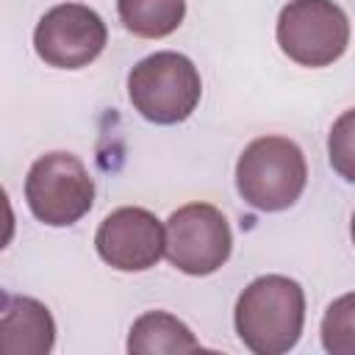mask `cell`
Here are the masks:
<instances>
[{"label": "cell", "mask_w": 355, "mask_h": 355, "mask_svg": "<svg viewBox=\"0 0 355 355\" xmlns=\"http://www.w3.org/2000/svg\"><path fill=\"white\" fill-rule=\"evenodd\" d=\"M233 322L241 344L250 352H288L302 336L305 291L286 275H261L239 294Z\"/></svg>", "instance_id": "obj_1"}, {"label": "cell", "mask_w": 355, "mask_h": 355, "mask_svg": "<svg viewBox=\"0 0 355 355\" xmlns=\"http://www.w3.org/2000/svg\"><path fill=\"white\" fill-rule=\"evenodd\" d=\"M308 183L302 150L286 136H261L244 147L236 164V189L258 211H286Z\"/></svg>", "instance_id": "obj_2"}, {"label": "cell", "mask_w": 355, "mask_h": 355, "mask_svg": "<svg viewBox=\"0 0 355 355\" xmlns=\"http://www.w3.org/2000/svg\"><path fill=\"white\" fill-rule=\"evenodd\" d=\"M202 94L194 61L175 50L141 58L128 75L130 105L155 125H178L191 116Z\"/></svg>", "instance_id": "obj_3"}, {"label": "cell", "mask_w": 355, "mask_h": 355, "mask_svg": "<svg viewBox=\"0 0 355 355\" xmlns=\"http://www.w3.org/2000/svg\"><path fill=\"white\" fill-rule=\"evenodd\" d=\"M25 200L39 222L67 227L89 214L94 202V180L78 155L55 150L31 164L25 178Z\"/></svg>", "instance_id": "obj_4"}, {"label": "cell", "mask_w": 355, "mask_h": 355, "mask_svg": "<svg viewBox=\"0 0 355 355\" xmlns=\"http://www.w3.org/2000/svg\"><path fill=\"white\" fill-rule=\"evenodd\" d=\"M277 44L300 67H330L347 53L349 19L333 0H288L277 17Z\"/></svg>", "instance_id": "obj_5"}, {"label": "cell", "mask_w": 355, "mask_h": 355, "mask_svg": "<svg viewBox=\"0 0 355 355\" xmlns=\"http://www.w3.org/2000/svg\"><path fill=\"white\" fill-rule=\"evenodd\" d=\"M233 250L225 214L211 202H189L164 225V255L186 275L202 277L222 269Z\"/></svg>", "instance_id": "obj_6"}, {"label": "cell", "mask_w": 355, "mask_h": 355, "mask_svg": "<svg viewBox=\"0 0 355 355\" xmlns=\"http://www.w3.org/2000/svg\"><path fill=\"white\" fill-rule=\"evenodd\" d=\"M108 42L103 17L83 3H61L44 11L33 31L36 55L47 67L80 69L92 64Z\"/></svg>", "instance_id": "obj_7"}, {"label": "cell", "mask_w": 355, "mask_h": 355, "mask_svg": "<svg viewBox=\"0 0 355 355\" xmlns=\"http://www.w3.org/2000/svg\"><path fill=\"white\" fill-rule=\"evenodd\" d=\"M94 247L108 266L119 272H144L164 255V225L147 208L122 205L100 222Z\"/></svg>", "instance_id": "obj_8"}, {"label": "cell", "mask_w": 355, "mask_h": 355, "mask_svg": "<svg viewBox=\"0 0 355 355\" xmlns=\"http://www.w3.org/2000/svg\"><path fill=\"white\" fill-rule=\"evenodd\" d=\"M55 344V319L44 302L14 297L0 316V355H47Z\"/></svg>", "instance_id": "obj_9"}, {"label": "cell", "mask_w": 355, "mask_h": 355, "mask_svg": "<svg viewBox=\"0 0 355 355\" xmlns=\"http://www.w3.org/2000/svg\"><path fill=\"white\" fill-rule=\"evenodd\" d=\"M200 341L194 333L166 311H147L130 324L128 352L130 355H158V352H194Z\"/></svg>", "instance_id": "obj_10"}, {"label": "cell", "mask_w": 355, "mask_h": 355, "mask_svg": "<svg viewBox=\"0 0 355 355\" xmlns=\"http://www.w3.org/2000/svg\"><path fill=\"white\" fill-rule=\"evenodd\" d=\"M122 25L141 39H164L186 17V0H116Z\"/></svg>", "instance_id": "obj_11"}, {"label": "cell", "mask_w": 355, "mask_h": 355, "mask_svg": "<svg viewBox=\"0 0 355 355\" xmlns=\"http://www.w3.org/2000/svg\"><path fill=\"white\" fill-rule=\"evenodd\" d=\"M352 294H344L341 300H336L322 322V341L327 352L336 355H352L355 344H352Z\"/></svg>", "instance_id": "obj_12"}, {"label": "cell", "mask_w": 355, "mask_h": 355, "mask_svg": "<svg viewBox=\"0 0 355 355\" xmlns=\"http://www.w3.org/2000/svg\"><path fill=\"white\" fill-rule=\"evenodd\" d=\"M352 111H347L338 122H336V128L330 130V164L341 172V178L344 180H352Z\"/></svg>", "instance_id": "obj_13"}, {"label": "cell", "mask_w": 355, "mask_h": 355, "mask_svg": "<svg viewBox=\"0 0 355 355\" xmlns=\"http://www.w3.org/2000/svg\"><path fill=\"white\" fill-rule=\"evenodd\" d=\"M14 227H17V219H14V208H11V200L6 194V189L0 186V250H6L14 239Z\"/></svg>", "instance_id": "obj_14"}]
</instances>
